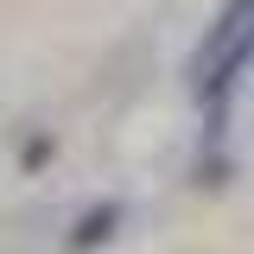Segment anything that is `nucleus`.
<instances>
[{
	"instance_id": "1",
	"label": "nucleus",
	"mask_w": 254,
	"mask_h": 254,
	"mask_svg": "<svg viewBox=\"0 0 254 254\" xmlns=\"http://www.w3.org/2000/svg\"><path fill=\"white\" fill-rule=\"evenodd\" d=\"M115 229H121V203H115V197H108V203H89V210L76 216V229L64 235V248H70V254H95Z\"/></svg>"
}]
</instances>
